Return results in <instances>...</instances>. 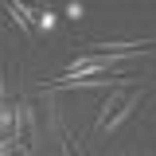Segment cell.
<instances>
[{
	"instance_id": "cell-1",
	"label": "cell",
	"mask_w": 156,
	"mask_h": 156,
	"mask_svg": "<svg viewBox=\"0 0 156 156\" xmlns=\"http://www.w3.org/2000/svg\"><path fill=\"white\" fill-rule=\"evenodd\" d=\"M140 98H144V90H121V86L109 90L101 113H98V133H113L117 125H125L133 117V109L140 105Z\"/></svg>"
},
{
	"instance_id": "cell-2",
	"label": "cell",
	"mask_w": 156,
	"mask_h": 156,
	"mask_svg": "<svg viewBox=\"0 0 156 156\" xmlns=\"http://www.w3.org/2000/svg\"><path fill=\"white\" fill-rule=\"evenodd\" d=\"M4 8H8V16H12V23H20L23 31H35V8H31V4H20V0H8Z\"/></svg>"
},
{
	"instance_id": "cell-3",
	"label": "cell",
	"mask_w": 156,
	"mask_h": 156,
	"mask_svg": "<svg viewBox=\"0 0 156 156\" xmlns=\"http://www.w3.org/2000/svg\"><path fill=\"white\" fill-rule=\"evenodd\" d=\"M55 27V12H51V4H39L35 8V31H51Z\"/></svg>"
},
{
	"instance_id": "cell-4",
	"label": "cell",
	"mask_w": 156,
	"mask_h": 156,
	"mask_svg": "<svg viewBox=\"0 0 156 156\" xmlns=\"http://www.w3.org/2000/svg\"><path fill=\"white\" fill-rule=\"evenodd\" d=\"M20 144H16V136H0V156H8V152H16Z\"/></svg>"
},
{
	"instance_id": "cell-5",
	"label": "cell",
	"mask_w": 156,
	"mask_h": 156,
	"mask_svg": "<svg viewBox=\"0 0 156 156\" xmlns=\"http://www.w3.org/2000/svg\"><path fill=\"white\" fill-rule=\"evenodd\" d=\"M8 121H12V109H8V105H0V125H8Z\"/></svg>"
},
{
	"instance_id": "cell-6",
	"label": "cell",
	"mask_w": 156,
	"mask_h": 156,
	"mask_svg": "<svg viewBox=\"0 0 156 156\" xmlns=\"http://www.w3.org/2000/svg\"><path fill=\"white\" fill-rule=\"evenodd\" d=\"M0 94H4V74H0Z\"/></svg>"
}]
</instances>
